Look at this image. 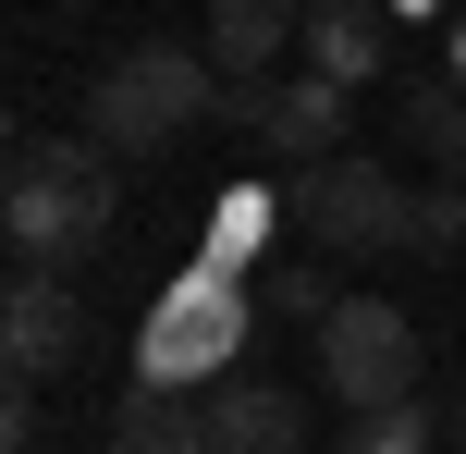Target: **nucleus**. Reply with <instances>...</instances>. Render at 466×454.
Masks as SVG:
<instances>
[{"label": "nucleus", "instance_id": "f257e3e1", "mask_svg": "<svg viewBox=\"0 0 466 454\" xmlns=\"http://www.w3.org/2000/svg\"><path fill=\"white\" fill-rule=\"evenodd\" d=\"M123 221V160L98 136H37L13 147V197H0V234H13V258H86V246H111Z\"/></svg>", "mask_w": 466, "mask_h": 454}, {"label": "nucleus", "instance_id": "f03ea898", "mask_svg": "<svg viewBox=\"0 0 466 454\" xmlns=\"http://www.w3.org/2000/svg\"><path fill=\"white\" fill-rule=\"evenodd\" d=\"M209 111H221V62H209V49H172V37H147V49H123V62H98V86L74 98V123H86L111 160H147V147L197 136Z\"/></svg>", "mask_w": 466, "mask_h": 454}, {"label": "nucleus", "instance_id": "7ed1b4c3", "mask_svg": "<svg viewBox=\"0 0 466 454\" xmlns=\"http://www.w3.org/2000/svg\"><path fill=\"white\" fill-rule=\"evenodd\" d=\"M246 319H258V295L233 283V270H209L197 258L185 283L147 308V332H136V368L147 381H221L233 357H246Z\"/></svg>", "mask_w": 466, "mask_h": 454}, {"label": "nucleus", "instance_id": "20e7f679", "mask_svg": "<svg viewBox=\"0 0 466 454\" xmlns=\"http://www.w3.org/2000/svg\"><path fill=\"white\" fill-rule=\"evenodd\" d=\"M295 221H307L319 246H344V258H380V246H405L418 197H405L380 160H356V147H344V160H307V172H295Z\"/></svg>", "mask_w": 466, "mask_h": 454}, {"label": "nucleus", "instance_id": "39448f33", "mask_svg": "<svg viewBox=\"0 0 466 454\" xmlns=\"http://www.w3.org/2000/svg\"><path fill=\"white\" fill-rule=\"evenodd\" d=\"M319 381L344 393V406H405V393H418V319L380 308V295H344V308L319 319Z\"/></svg>", "mask_w": 466, "mask_h": 454}, {"label": "nucleus", "instance_id": "423d86ee", "mask_svg": "<svg viewBox=\"0 0 466 454\" xmlns=\"http://www.w3.org/2000/svg\"><path fill=\"white\" fill-rule=\"evenodd\" d=\"M344 98H356V86H331V74H270V86H233L221 111L246 123L270 160L307 172V160H344Z\"/></svg>", "mask_w": 466, "mask_h": 454}, {"label": "nucleus", "instance_id": "0eeeda50", "mask_svg": "<svg viewBox=\"0 0 466 454\" xmlns=\"http://www.w3.org/2000/svg\"><path fill=\"white\" fill-rule=\"evenodd\" d=\"M86 357V308H74V283L49 258H25L13 283H0V368L13 381H49V368Z\"/></svg>", "mask_w": 466, "mask_h": 454}, {"label": "nucleus", "instance_id": "6e6552de", "mask_svg": "<svg viewBox=\"0 0 466 454\" xmlns=\"http://www.w3.org/2000/svg\"><path fill=\"white\" fill-rule=\"evenodd\" d=\"M282 37H307V0H209V62H221V86H270V62H282Z\"/></svg>", "mask_w": 466, "mask_h": 454}, {"label": "nucleus", "instance_id": "1a4fd4ad", "mask_svg": "<svg viewBox=\"0 0 466 454\" xmlns=\"http://www.w3.org/2000/svg\"><path fill=\"white\" fill-rule=\"evenodd\" d=\"M380 62H393V13H380V0H307V74L369 86Z\"/></svg>", "mask_w": 466, "mask_h": 454}, {"label": "nucleus", "instance_id": "9d476101", "mask_svg": "<svg viewBox=\"0 0 466 454\" xmlns=\"http://www.w3.org/2000/svg\"><path fill=\"white\" fill-rule=\"evenodd\" d=\"M209 454H307V406L282 381H221L209 393Z\"/></svg>", "mask_w": 466, "mask_h": 454}, {"label": "nucleus", "instance_id": "9b49d317", "mask_svg": "<svg viewBox=\"0 0 466 454\" xmlns=\"http://www.w3.org/2000/svg\"><path fill=\"white\" fill-rule=\"evenodd\" d=\"M111 454H209V406H185V381H147L111 393Z\"/></svg>", "mask_w": 466, "mask_h": 454}, {"label": "nucleus", "instance_id": "f8f14e48", "mask_svg": "<svg viewBox=\"0 0 466 454\" xmlns=\"http://www.w3.org/2000/svg\"><path fill=\"white\" fill-rule=\"evenodd\" d=\"M282 221H295V197H270V185H221V197H209V270H233V283H246V258L282 234Z\"/></svg>", "mask_w": 466, "mask_h": 454}, {"label": "nucleus", "instance_id": "ddd939ff", "mask_svg": "<svg viewBox=\"0 0 466 454\" xmlns=\"http://www.w3.org/2000/svg\"><path fill=\"white\" fill-rule=\"evenodd\" d=\"M405 136H418V147H430L442 172H466V86H454V74L405 86Z\"/></svg>", "mask_w": 466, "mask_h": 454}, {"label": "nucleus", "instance_id": "4468645a", "mask_svg": "<svg viewBox=\"0 0 466 454\" xmlns=\"http://www.w3.org/2000/svg\"><path fill=\"white\" fill-rule=\"evenodd\" d=\"M405 246H418V258H466V172L418 185V221H405Z\"/></svg>", "mask_w": 466, "mask_h": 454}, {"label": "nucleus", "instance_id": "2eb2a0df", "mask_svg": "<svg viewBox=\"0 0 466 454\" xmlns=\"http://www.w3.org/2000/svg\"><path fill=\"white\" fill-rule=\"evenodd\" d=\"M344 454H430V406H418V393H405V406H356Z\"/></svg>", "mask_w": 466, "mask_h": 454}, {"label": "nucleus", "instance_id": "dca6fc26", "mask_svg": "<svg viewBox=\"0 0 466 454\" xmlns=\"http://www.w3.org/2000/svg\"><path fill=\"white\" fill-rule=\"evenodd\" d=\"M258 295H270L282 319H331V308H344V295H331L319 270H270V283H258Z\"/></svg>", "mask_w": 466, "mask_h": 454}, {"label": "nucleus", "instance_id": "f3484780", "mask_svg": "<svg viewBox=\"0 0 466 454\" xmlns=\"http://www.w3.org/2000/svg\"><path fill=\"white\" fill-rule=\"evenodd\" d=\"M454 86H466V13H454Z\"/></svg>", "mask_w": 466, "mask_h": 454}]
</instances>
